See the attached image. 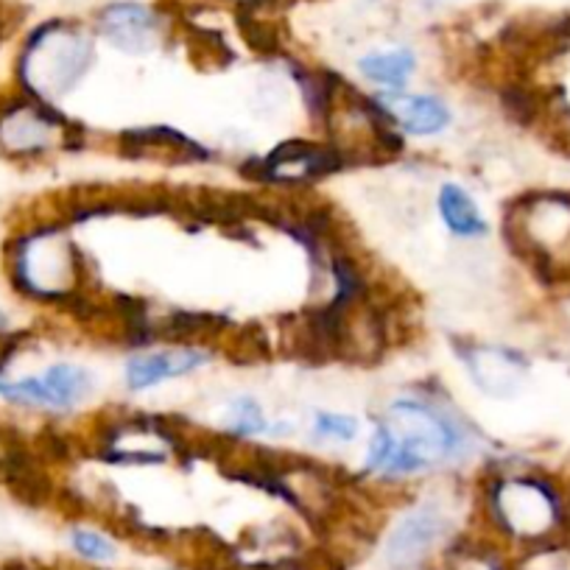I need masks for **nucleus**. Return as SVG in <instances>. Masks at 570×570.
I'll use <instances>...</instances> for the list:
<instances>
[{
	"label": "nucleus",
	"mask_w": 570,
	"mask_h": 570,
	"mask_svg": "<svg viewBox=\"0 0 570 570\" xmlns=\"http://www.w3.org/2000/svg\"><path fill=\"white\" fill-rule=\"evenodd\" d=\"M313 433L319 439H338V442H349L358 433V420L349 415H336V411H319L313 417Z\"/></svg>",
	"instance_id": "nucleus-15"
},
{
	"label": "nucleus",
	"mask_w": 570,
	"mask_h": 570,
	"mask_svg": "<svg viewBox=\"0 0 570 570\" xmlns=\"http://www.w3.org/2000/svg\"><path fill=\"white\" fill-rule=\"evenodd\" d=\"M338 169H342V151L291 140L271 151L269 160L260 165V174L280 182H302L313 180V176H327Z\"/></svg>",
	"instance_id": "nucleus-8"
},
{
	"label": "nucleus",
	"mask_w": 570,
	"mask_h": 570,
	"mask_svg": "<svg viewBox=\"0 0 570 570\" xmlns=\"http://www.w3.org/2000/svg\"><path fill=\"white\" fill-rule=\"evenodd\" d=\"M93 62L90 36L65 23L36 29L20 56V78L36 96H62L87 73Z\"/></svg>",
	"instance_id": "nucleus-2"
},
{
	"label": "nucleus",
	"mask_w": 570,
	"mask_h": 570,
	"mask_svg": "<svg viewBox=\"0 0 570 570\" xmlns=\"http://www.w3.org/2000/svg\"><path fill=\"white\" fill-rule=\"evenodd\" d=\"M473 448L467 431L428 397H397L380 417L366 448V473L406 478L464 459Z\"/></svg>",
	"instance_id": "nucleus-1"
},
{
	"label": "nucleus",
	"mask_w": 570,
	"mask_h": 570,
	"mask_svg": "<svg viewBox=\"0 0 570 570\" xmlns=\"http://www.w3.org/2000/svg\"><path fill=\"white\" fill-rule=\"evenodd\" d=\"M71 542L78 557L90 559V562H107V559L115 557L112 540L104 537L101 531H93V528H76L71 535Z\"/></svg>",
	"instance_id": "nucleus-14"
},
{
	"label": "nucleus",
	"mask_w": 570,
	"mask_h": 570,
	"mask_svg": "<svg viewBox=\"0 0 570 570\" xmlns=\"http://www.w3.org/2000/svg\"><path fill=\"white\" fill-rule=\"evenodd\" d=\"M448 535V517L437 506H417L402 515L386 540V564L391 570H420Z\"/></svg>",
	"instance_id": "nucleus-6"
},
{
	"label": "nucleus",
	"mask_w": 570,
	"mask_h": 570,
	"mask_svg": "<svg viewBox=\"0 0 570 570\" xmlns=\"http://www.w3.org/2000/svg\"><path fill=\"white\" fill-rule=\"evenodd\" d=\"M523 570H570V559L559 551H542L528 559Z\"/></svg>",
	"instance_id": "nucleus-17"
},
{
	"label": "nucleus",
	"mask_w": 570,
	"mask_h": 570,
	"mask_svg": "<svg viewBox=\"0 0 570 570\" xmlns=\"http://www.w3.org/2000/svg\"><path fill=\"white\" fill-rule=\"evenodd\" d=\"M417 67L415 51L409 49H389L378 51V54H366L358 60V73L366 82H375V85H384L397 90L411 78Z\"/></svg>",
	"instance_id": "nucleus-12"
},
{
	"label": "nucleus",
	"mask_w": 570,
	"mask_h": 570,
	"mask_svg": "<svg viewBox=\"0 0 570 570\" xmlns=\"http://www.w3.org/2000/svg\"><path fill=\"white\" fill-rule=\"evenodd\" d=\"M439 216H442L444 227L459 238H478L486 233V222L475 205V198L453 182L442 185V191H439Z\"/></svg>",
	"instance_id": "nucleus-11"
},
{
	"label": "nucleus",
	"mask_w": 570,
	"mask_h": 570,
	"mask_svg": "<svg viewBox=\"0 0 570 570\" xmlns=\"http://www.w3.org/2000/svg\"><path fill=\"white\" fill-rule=\"evenodd\" d=\"M93 391V375L85 366L51 364L43 375L20 380H0V397L31 409L67 411Z\"/></svg>",
	"instance_id": "nucleus-4"
},
{
	"label": "nucleus",
	"mask_w": 570,
	"mask_h": 570,
	"mask_svg": "<svg viewBox=\"0 0 570 570\" xmlns=\"http://www.w3.org/2000/svg\"><path fill=\"white\" fill-rule=\"evenodd\" d=\"M495 523L515 540L540 542L562 523V504L553 486L540 478H506L490 490Z\"/></svg>",
	"instance_id": "nucleus-3"
},
{
	"label": "nucleus",
	"mask_w": 570,
	"mask_h": 570,
	"mask_svg": "<svg viewBox=\"0 0 570 570\" xmlns=\"http://www.w3.org/2000/svg\"><path fill=\"white\" fill-rule=\"evenodd\" d=\"M207 361H211L207 353H198V349H162V353L132 355L123 373H127L129 389L143 391L171 378H182L198 366H205Z\"/></svg>",
	"instance_id": "nucleus-9"
},
{
	"label": "nucleus",
	"mask_w": 570,
	"mask_h": 570,
	"mask_svg": "<svg viewBox=\"0 0 570 570\" xmlns=\"http://www.w3.org/2000/svg\"><path fill=\"white\" fill-rule=\"evenodd\" d=\"M12 349H14V338L3 336V333H0V373L7 369L9 358H12Z\"/></svg>",
	"instance_id": "nucleus-18"
},
{
	"label": "nucleus",
	"mask_w": 570,
	"mask_h": 570,
	"mask_svg": "<svg viewBox=\"0 0 570 570\" xmlns=\"http://www.w3.org/2000/svg\"><path fill=\"white\" fill-rule=\"evenodd\" d=\"M448 570H504V568H501L498 559L490 557V553L462 551L451 564H448Z\"/></svg>",
	"instance_id": "nucleus-16"
},
{
	"label": "nucleus",
	"mask_w": 570,
	"mask_h": 570,
	"mask_svg": "<svg viewBox=\"0 0 570 570\" xmlns=\"http://www.w3.org/2000/svg\"><path fill=\"white\" fill-rule=\"evenodd\" d=\"M378 104L406 132L420 138L444 132L451 123V109L437 96H384Z\"/></svg>",
	"instance_id": "nucleus-10"
},
{
	"label": "nucleus",
	"mask_w": 570,
	"mask_h": 570,
	"mask_svg": "<svg viewBox=\"0 0 570 570\" xmlns=\"http://www.w3.org/2000/svg\"><path fill=\"white\" fill-rule=\"evenodd\" d=\"M62 118L40 101H14L0 107V151L9 157H40L56 146Z\"/></svg>",
	"instance_id": "nucleus-5"
},
{
	"label": "nucleus",
	"mask_w": 570,
	"mask_h": 570,
	"mask_svg": "<svg viewBox=\"0 0 570 570\" xmlns=\"http://www.w3.org/2000/svg\"><path fill=\"white\" fill-rule=\"evenodd\" d=\"M227 420H229V428H233L238 437H255V433L269 428V422H266L264 417V409H260L252 397H238V400H233Z\"/></svg>",
	"instance_id": "nucleus-13"
},
{
	"label": "nucleus",
	"mask_w": 570,
	"mask_h": 570,
	"mask_svg": "<svg viewBox=\"0 0 570 570\" xmlns=\"http://www.w3.org/2000/svg\"><path fill=\"white\" fill-rule=\"evenodd\" d=\"M101 34L123 54H149L160 40L162 23L143 3H112L98 18Z\"/></svg>",
	"instance_id": "nucleus-7"
}]
</instances>
